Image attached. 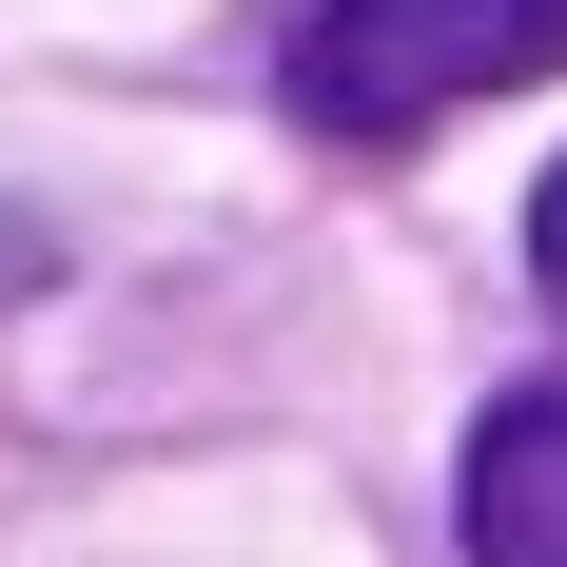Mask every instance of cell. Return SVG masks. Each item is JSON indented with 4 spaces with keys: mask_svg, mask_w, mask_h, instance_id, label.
I'll return each instance as SVG.
<instances>
[{
    "mask_svg": "<svg viewBox=\"0 0 567 567\" xmlns=\"http://www.w3.org/2000/svg\"><path fill=\"white\" fill-rule=\"evenodd\" d=\"M528 275H548V313H567V157H548V196H528Z\"/></svg>",
    "mask_w": 567,
    "mask_h": 567,
    "instance_id": "3957f363",
    "label": "cell"
},
{
    "mask_svg": "<svg viewBox=\"0 0 567 567\" xmlns=\"http://www.w3.org/2000/svg\"><path fill=\"white\" fill-rule=\"evenodd\" d=\"M470 567H567V392H509L470 431Z\"/></svg>",
    "mask_w": 567,
    "mask_h": 567,
    "instance_id": "7a4b0ae2",
    "label": "cell"
},
{
    "mask_svg": "<svg viewBox=\"0 0 567 567\" xmlns=\"http://www.w3.org/2000/svg\"><path fill=\"white\" fill-rule=\"evenodd\" d=\"M509 79H567V0H313L293 20V99L333 137H411Z\"/></svg>",
    "mask_w": 567,
    "mask_h": 567,
    "instance_id": "6da1fadb",
    "label": "cell"
},
{
    "mask_svg": "<svg viewBox=\"0 0 567 567\" xmlns=\"http://www.w3.org/2000/svg\"><path fill=\"white\" fill-rule=\"evenodd\" d=\"M40 275H59V235H40V216H0V313H20Z\"/></svg>",
    "mask_w": 567,
    "mask_h": 567,
    "instance_id": "277c9868",
    "label": "cell"
}]
</instances>
